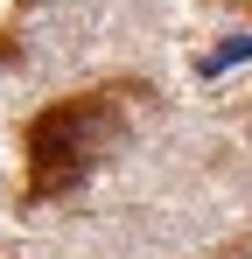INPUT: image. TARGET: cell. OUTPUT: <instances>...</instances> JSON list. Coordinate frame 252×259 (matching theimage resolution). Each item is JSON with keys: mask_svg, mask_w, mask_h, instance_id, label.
<instances>
[{"mask_svg": "<svg viewBox=\"0 0 252 259\" xmlns=\"http://www.w3.org/2000/svg\"><path fill=\"white\" fill-rule=\"evenodd\" d=\"M119 140H126V112L112 91H84V98H63V105L35 112V126H28V196L35 203L70 196Z\"/></svg>", "mask_w": 252, "mask_h": 259, "instance_id": "6da1fadb", "label": "cell"}, {"mask_svg": "<svg viewBox=\"0 0 252 259\" xmlns=\"http://www.w3.org/2000/svg\"><path fill=\"white\" fill-rule=\"evenodd\" d=\"M245 56H252V35H231L224 49H210V56H203V77H217L224 63H245Z\"/></svg>", "mask_w": 252, "mask_h": 259, "instance_id": "7a4b0ae2", "label": "cell"}]
</instances>
